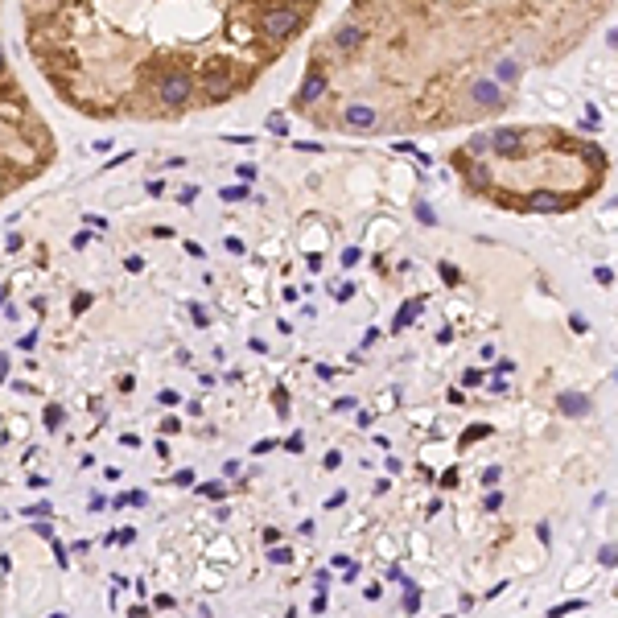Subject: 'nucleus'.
<instances>
[{
	"label": "nucleus",
	"mask_w": 618,
	"mask_h": 618,
	"mask_svg": "<svg viewBox=\"0 0 618 618\" xmlns=\"http://www.w3.org/2000/svg\"><path fill=\"white\" fill-rule=\"evenodd\" d=\"M347 128H359V133L363 128H375V112L371 107H351L347 112Z\"/></svg>",
	"instance_id": "f03ea898"
},
{
	"label": "nucleus",
	"mask_w": 618,
	"mask_h": 618,
	"mask_svg": "<svg viewBox=\"0 0 618 618\" xmlns=\"http://www.w3.org/2000/svg\"><path fill=\"white\" fill-rule=\"evenodd\" d=\"M561 408H565V412H585V408H589V400H585V396H565V400H561Z\"/></svg>",
	"instance_id": "7ed1b4c3"
},
{
	"label": "nucleus",
	"mask_w": 618,
	"mask_h": 618,
	"mask_svg": "<svg viewBox=\"0 0 618 618\" xmlns=\"http://www.w3.org/2000/svg\"><path fill=\"white\" fill-rule=\"evenodd\" d=\"M58 421H62V408H45V425L58 429Z\"/></svg>",
	"instance_id": "20e7f679"
},
{
	"label": "nucleus",
	"mask_w": 618,
	"mask_h": 618,
	"mask_svg": "<svg viewBox=\"0 0 618 618\" xmlns=\"http://www.w3.org/2000/svg\"><path fill=\"white\" fill-rule=\"evenodd\" d=\"M190 95H194V83H190L181 70H169V75L161 79V103H165V107H181V103H190Z\"/></svg>",
	"instance_id": "f257e3e1"
}]
</instances>
